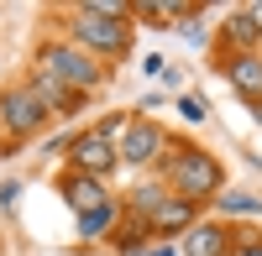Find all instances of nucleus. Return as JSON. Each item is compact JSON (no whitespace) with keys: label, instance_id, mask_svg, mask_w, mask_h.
Returning a JSON list of instances; mask_svg holds the SVG:
<instances>
[{"label":"nucleus","instance_id":"obj_5","mask_svg":"<svg viewBox=\"0 0 262 256\" xmlns=\"http://www.w3.org/2000/svg\"><path fill=\"white\" fill-rule=\"evenodd\" d=\"M0 110H6V120H11V131H16V136H32L37 125H42V115H48V110H42V99H37L32 89H11Z\"/></svg>","mask_w":262,"mask_h":256},{"label":"nucleus","instance_id":"obj_6","mask_svg":"<svg viewBox=\"0 0 262 256\" xmlns=\"http://www.w3.org/2000/svg\"><path fill=\"white\" fill-rule=\"evenodd\" d=\"M163 152V131L152 120H137V125H126V136H121V157L126 162H152Z\"/></svg>","mask_w":262,"mask_h":256},{"label":"nucleus","instance_id":"obj_12","mask_svg":"<svg viewBox=\"0 0 262 256\" xmlns=\"http://www.w3.org/2000/svg\"><path fill=\"white\" fill-rule=\"evenodd\" d=\"M111 225H116V209H111V204H100V209H90V215H79V236H90V241H95V236H105Z\"/></svg>","mask_w":262,"mask_h":256},{"label":"nucleus","instance_id":"obj_14","mask_svg":"<svg viewBox=\"0 0 262 256\" xmlns=\"http://www.w3.org/2000/svg\"><path fill=\"white\" fill-rule=\"evenodd\" d=\"M221 204H226V209H242V215H252V209H257V199H247V194H226Z\"/></svg>","mask_w":262,"mask_h":256},{"label":"nucleus","instance_id":"obj_7","mask_svg":"<svg viewBox=\"0 0 262 256\" xmlns=\"http://www.w3.org/2000/svg\"><path fill=\"white\" fill-rule=\"evenodd\" d=\"M32 94L42 99V110H79V105H74V94H69V84H63L58 73H48V68L37 73V84H32Z\"/></svg>","mask_w":262,"mask_h":256},{"label":"nucleus","instance_id":"obj_3","mask_svg":"<svg viewBox=\"0 0 262 256\" xmlns=\"http://www.w3.org/2000/svg\"><path fill=\"white\" fill-rule=\"evenodd\" d=\"M42 68L58 73L63 84H79V89H90V84H100V63L90 53H79V47H53L48 58H42Z\"/></svg>","mask_w":262,"mask_h":256},{"label":"nucleus","instance_id":"obj_15","mask_svg":"<svg viewBox=\"0 0 262 256\" xmlns=\"http://www.w3.org/2000/svg\"><path fill=\"white\" fill-rule=\"evenodd\" d=\"M247 16H252V27H257V32H262V6H252V11H247Z\"/></svg>","mask_w":262,"mask_h":256},{"label":"nucleus","instance_id":"obj_13","mask_svg":"<svg viewBox=\"0 0 262 256\" xmlns=\"http://www.w3.org/2000/svg\"><path fill=\"white\" fill-rule=\"evenodd\" d=\"M231 37H236V42H252V37H257V27H252V16H247V11H236V16H231Z\"/></svg>","mask_w":262,"mask_h":256},{"label":"nucleus","instance_id":"obj_2","mask_svg":"<svg viewBox=\"0 0 262 256\" xmlns=\"http://www.w3.org/2000/svg\"><path fill=\"white\" fill-rule=\"evenodd\" d=\"M74 32H79L84 47H95V53H126V21L121 16H100L95 6H84Z\"/></svg>","mask_w":262,"mask_h":256},{"label":"nucleus","instance_id":"obj_4","mask_svg":"<svg viewBox=\"0 0 262 256\" xmlns=\"http://www.w3.org/2000/svg\"><path fill=\"white\" fill-rule=\"evenodd\" d=\"M116 146H111V136H105V131H95V136H79L74 141V162H79V173L84 178H105V173H111V167H116Z\"/></svg>","mask_w":262,"mask_h":256},{"label":"nucleus","instance_id":"obj_9","mask_svg":"<svg viewBox=\"0 0 262 256\" xmlns=\"http://www.w3.org/2000/svg\"><path fill=\"white\" fill-rule=\"evenodd\" d=\"M221 251H226V230L221 225H189L184 256H221Z\"/></svg>","mask_w":262,"mask_h":256},{"label":"nucleus","instance_id":"obj_11","mask_svg":"<svg viewBox=\"0 0 262 256\" xmlns=\"http://www.w3.org/2000/svg\"><path fill=\"white\" fill-rule=\"evenodd\" d=\"M147 220H152V230H184V225H194V204L189 199H163Z\"/></svg>","mask_w":262,"mask_h":256},{"label":"nucleus","instance_id":"obj_16","mask_svg":"<svg viewBox=\"0 0 262 256\" xmlns=\"http://www.w3.org/2000/svg\"><path fill=\"white\" fill-rule=\"evenodd\" d=\"M242 256H262V246H247V251H242Z\"/></svg>","mask_w":262,"mask_h":256},{"label":"nucleus","instance_id":"obj_10","mask_svg":"<svg viewBox=\"0 0 262 256\" xmlns=\"http://www.w3.org/2000/svg\"><path fill=\"white\" fill-rule=\"evenodd\" d=\"M63 194H69V204L79 209V215H90V209H100L105 204V188H100V178H69V183H63Z\"/></svg>","mask_w":262,"mask_h":256},{"label":"nucleus","instance_id":"obj_1","mask_svg":"<svg viewBox=\"0 0 262 256\" xmlns=\"http://www.w3.org/2000/svg\"><path fill=\"white\" fill-rule=\"evenodd\" d=\"M173 183H179V194L194 204V199H205V194H215L221 188V162H215L210 152H179L173 157Z\"/></svg>","mask_w":262,"mask_h":256},{"label":"nucleus","instance_id":"obj_8","mask_svg":"<svg viewBox=\"0 0 262 256\" xmlns=\"http://www.w3.org/2000/svg\"><path fill=\"white\" fill-rule=\"evenodd\" d=\"M231 84H236L247 99H262V58H257V53L231 58Z\"/></svg>","mask_w":262,"mask_h":256}]
</instances>
